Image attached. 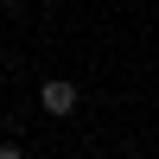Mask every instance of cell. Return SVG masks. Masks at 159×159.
Segmentation results:
<instances>
[{"label": "cell", "mask_w": 159, "mask_h": 159, "mask_svg": "<svg viewBox=\"0 0 159 159\" xmlns=\"http://www.w3.org/2000/svg\"><path fill=\"white\" fill-rule=\"evenodd\" d=\"M38 108L45 115H76V83L70 76H51V83L38 89Z\"/></svg>", "instance_id": "1"}]
</instances>
